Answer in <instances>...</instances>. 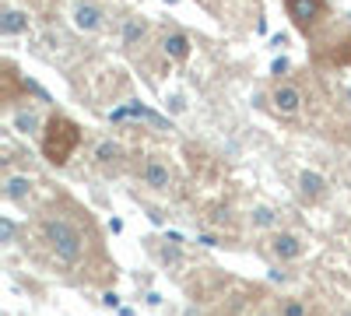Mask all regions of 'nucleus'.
I'll list each match as a JSON object with an SVG mask.
<instances>
[{
    "mask_svg": "<svg viewBox=\"0 0 351 316\" xmlns=\"http://www.w3.org/2000/svg\"><path fill=\"white\" fill-rule=\"evenodd\" d=\"M43 236H46L53 256H56L60 264H71V267L81 264L88 243H84V232H81V225H77L74 218H67V215H60V211H49V215L43 218Z\"/></svg>",
    "mask_w": 351,
    "mask_h": 316,
    "instance_id": "1",
    "label": "nucleus"
},
{
    "mask_svg": "<svg viewBox=\"0 0 351 316\" xmlns=\"http://www.w3.org/2000/svg\"><path fill=\"white\" fill-rule=\"evenodd\" d=\"M81 141H84L81 127L71 117H64V112H53V117L46 120V127H43V155H46L49 165L60 169V165H67L74 158V151L81 148Z\"/></svg>",
    "mask_w": 351,
    "mask_h": 316,
    "instance_id": "2",
    "label": "nucleus"
},
{
    "mask_svg": "<svg viewBox=\"0 0 351 316\" xmlns=\"http://www.w3.org/2000/svg\"><path fill=\"white\" fill-rule=\"evenodd\" d=\"M285 11L302 36H316V28L327 21V0H285Z\"/></svg>",
    "mask_w": 351,
    "mask_h": 316,
    "instance_id": "3",
    "label": "nucleus"
},
{
    "mask_svg": "<svg viewBox=\"0 0 351 316\" xmlns=\"http://www.w3.org/2000/svg\"><path fill=\"white\" fill-rule=\"evenodd\" d=\"M302 102H306V95H302L299 84H291V81L274 84V92H271V106H274L278 117H285V120L299 117V112H302Z\"/></svg>",
    "mask_w": 351,
    "mask_h": 316,
    "instance_id": "4",
    "label": "nucleus"
},
{
    "mask_svg": "<svg viewBox=\"0 0 351 316\" xmlns=\"http://www.w3.org/2000/svg\"><path fill=\"white\" fill-rule=\"evenodd\" d=\"M141 176H144V186H152V190H169V186H172V172H169V165H165L162 158H155V155L144 162Z\"/></svg>",
    "mask_w": 351,
    "mask_h": 316,
    "instance_id": "5",
    "label": "nucleus"
},
{
    "mask_svg": "<svg viewBox=\"0 0 351 316\" xmlns=\"http://www.w3.org/2000/svg\"><path fill=\"white\" fill-rule=\"evenodd\" d=\"M302 239L299 236H291V232H278L274 239H271V253L278 256V260H299L302 256Z\"/></svg>",
    "mask_w": 351,
    "mask_h": 316,
    "instance_id": "6",
    "label": "nucleus"
},
{
    "mask_svg": "<svg viewBox=\"0 0 351 316\" xmlns=\"http://www.w3.org/2000/svg\"><path fill=\"white\" fill-rule=\"evenodd\" d=\"M162 53L169 56L172 64L190 60V36H186V32H165V39H162Z\"/></svg>",
    "mask_w": 351,
    "mask_h": 316,
    "instance_id": "7",
    "label": "nucleus"
},
{
    "mask_svg": "<svg viewBox=\"0 0 351 316\" xmlns=\"http://www.w3.org/2000/svg\"><path fill=\"white\" fill-rule=\"evenodd\" d=\"M299 193H302V200H319V197L327 193V180L319 176V172L306 169L302 176H299Z\"/></svg>",
    "mask_w": 351,
    "mask_h": 316,
    "instance_id": "8",
    "label": "nucleus"
},
{
    "mask_svg": "<svg viewBox=\"0 0 351 316\" xmlns=\"http://www.w3.org/2000/svg\"><path fill=\"white\" fill-rule=\"evenodd\" d=\"M74 25L81 28V32H95V28L102 25V11L95 4H81V8H74Z\"/></svg>",
    "mask_w": 351,
    "mask_h": 316,
    "instance_id": "9",
    "label": "nucleus"
},
{
    "mask_svg": "<svg viewBox=\"0 0 351 316\" xmlns=\"http://www.w3.org/2000/svg\"><path fill=\"white\" fill-rule=\"evenodd\" d=\"M28 193H32V180H25V176H11L8 186H4V197L14 200V204H25Z\"/></svg>",
    "mask_w": 351,
    "mask_h": 316,
    "instance_id": "10",
    "label": "nucleus"
},
{
    "mask_svg": "<svg viewBox=\"0 0 351 316\" xmlns=\"http://www.w3.org/2000/svg\"><path fill=\"white\" fill-rule=\"evenodd\" d=\"M25 28H28V14H21V11H4L0 32H4V36H18V32H25Z\"/></svg>",
    "mask_w": 351,
    "mask_h": 316,
    "instance_id": "11",
    "label": "nucleus"
},
{
    "mask_svg": "<svg viewBox=\"0 0 351 316\" xmlns=\"http://www.w3.org/2000/svg\"><path fill=\"white\" fill-rule=\"evenodd\" d=\"M144 36H148V25H144L141 18H127L123 21V46H137Z\"/></svg>",
    "mask_w": 351,
    "mask_h": 316,
    "instance_id": "12",
    "label": "nucleus"
},
{
    "mask_svg": "<svg viewBox=\"0 0 351 316\" xmlns=\"http://www.w3.org/2000/svg\"><path fill=\"white\" fill-rule=\"evenodd\" d=\"M120 158H123V148L112 145V141H102V145L95 148V162H99V165H116Z\"/></svg>",
    "mask_w": 351,
    "mask_h": 316,
    "instance_id": "13",
    "label": "nucleus"
},
{
    "mask_svg": "<svg viewBox=\"0 0 351 316\" xmlns=\"http://www.w3.org/2000/svg\"><path fill=\"white\" fill-rule=\"evenodd\" d=\"M14 127H18L21 134H32L39 123H36V117H32V112H18V117H14Z\"/></svg>",
    "mask_w": 351,
    "mask_h": 316,
    "instance_id": "14",
    "label": "nucleus"
},
{
    "mask_svg": "<svg viewBox=\"0 0 351 316\" xmlns=\"http://www.w3.org/2000/svg\"><path fill=\"white\" fill-rule=\"evenodd\" d=\"M253 225H256V228L274 225V211H271V208H256V211H253Z\"/></svg>",
    "mask_w": 351,
    "mask_h": 316,
    "instance_id": "15",
    "label": "nucleus"
},
{
    "mask_svg": "<svg viewBox=\"0 0 351 316\" xmlns=\"http://www.w3.org/2000/svg\"><path fill=\"white\" fill-rule=\"evenodd\" d=\"M281 316H306V306L299 299H285L281 302Z\"/></svg>",
    "mask_w": 351,
    "mask_h": 316,
    "instance_id": "16",
    "label": "nucleus"
},
{
    "mask_svg": "<svg viewBox=\"0 0 351 316\" xmlns=\"http://www.w3.org/2000/svg\"><path fill=\"white\" fill-rule=\"evenodd\" d=\"M11 236H14V221L4 218V243H11Z\"/></svg>",
    "mask_w": 351,
    "mask_h": 316,
    "instance_id": "17",
    "label": "nucleus"
},
{
    "mask_svg": "<svg viewBox=\"0 0 351 316\" xmlns=\"http://www.w3.org/2000/svg\"><path fill=\"white\" fill-rule=\"evenodd\" d=\"M102 302H106V306H120V295H116V292H106Z\"/></svg>",
    "mask_w": 351,
    "mask_h": 316,
    "instance_id": "18",
    "label": "nucleus"
},
{
    "mask_svg": "<svg viewBox=\"0 0 351 316\" xmlns=\"http://www.w3.org/2000/svg\"><path fill=\"white\" fill-rule=\"evenodd\" d=\"M256 316H271V313H256Z\"/></svg>",
    "mask_w": 351,
    "mask_h": 316,
    "instance_id": "19",
    "label": "nucleus"
}]
</instances>
